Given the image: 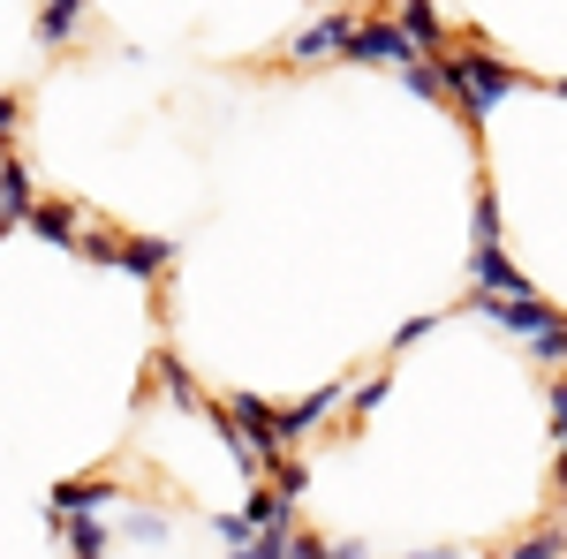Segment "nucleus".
Instances as JSON below:
<instances>
[{
	"instance_id": "1",
	"label": "nucleus",
	"mask_w": 567,
	"mask_h": 559,
	"mask_svg": "<svg viewBox=\"0 0 567 559\" xmlns=\"http://www.w3.org/2000/svg\"><path fill=\"white\" fill-rule=\"evenodd\" d=\"M439 76H446V91H454V114H462L470 130H477L484 114H492V106H499V99L515 91V69H507V61H499L492 45H477V39L454 45V53L439 61Z\"/></svg>"
},
{
	"instance_id": "2",
	"label": "nucleus",
	"mask_w": 567,
	"mask_h": 559,
	"mask_svg": "<svg viewBox=\"0 0 567 559\" xmlns=\"http://www.w3.org/2000/svg\"><path fill=\"white\" fill-rule=\"evenodd\" d=\"M349 61H371V69H416L424 53L401 39V23H393V15H355V31H349Z\"/></svg>"
},
{
	"instance_id": "3",
	"label": "nucleus",
	"mask_w": 567,
	"mask_h": 559,
	"mask_svg": "<svg viewBox=\"0 0 567 559\" xmlns=\"http://www.w3.org/2000/svg\"><path fill=\"white\" fill-rule=\"evenodd\" d=\"M45 515H53V521H106V515H122V484H106V476H84V484H53Z\"/></svg>"
},
{
	"instance_id": "4",
	"label": "nucleus",
	"mask_w": 567,
	"mask_h": 559,
	"mask_svg": "<svg viewBox=\"0 0 567 559\" xmlns=\"http://www.w3.org/2000/svg\"><path fill=\"white\" fill-rule=\"evenodd\" d=\"M393 23H401V39L416 45L424 61H446V53H454V45H446V15H439L432 0H401V8H393Z\"/></svg>"
},
{
	"instance_id": "5",
	"label": "nucleus",
	"mask_w": 567,
	"mask_h": 559,
	"mask_svg": "<svg viewBox=\"0 0 567 559\" xmlns=\"http://www.w3.org/2000/svg\"><path fill=\"white\" fill-rule=\"evenodd\" d=\"M349 31H355L349 8H341V15H318V23H303V31L288 39V61H326V53H349Z\"/></svg>"
},
{
	"instance_id": "6",
	"label": "nucleus",
	"mask_w": 567,
	"mask_h": 559,
	"mask_svg": "<svg viewBox=\"0 0 567 559\" xmlns=\"http://www.w3.org/2000/svg\"><path fill=\"white\" fill-rule=\"evenodd\" d=\"M31 213H39V189H31V167L8 152L0 159V227H31Z\"/></svg>"
},
{
	"instance_id": "7",
	"label": "nucleus",
	"mask_w": 567,
	"mask_h": 559,
	"mask_svg": "<svg viewBox=\"0 0 567 559\" xmlns=\"http://www.w3.org/2000/svg\"><path fill=\"white\" fill-rule=\"evenodd\" d=\"M333 408H341V386H326V393H310V401H296V408H280V454H296Z\"/></svg>"
},
{
	"instance_id": "8",
	"label": "nucleus",
	"mask_w": 567,
	"mask_h": 559,
	"mask_svg": "<svg viewBox=\"0 0 567 559\" xmlns=\"http://www.w3.org/2000/svg\"><path fill=\"white\" fill-rule=\"evenodd\" d=\"M470 280H477V296H499V302L529 296V280L507 265V250H470Z\"/></svg>"
},
{
	"instance_id": "9",
	"label": "nucleus",
	"mask_w": 567,
	"mask_h": 559,
	"mask_svg": "<svg viewBox=\"0 0 567 559\" xmlns=\"http://www.w3.org/2000/svg\"><path fill=\"white\" fill-rule=\"evenodd\" d=\"M31 227H39L45 242H61V250H84V213H76V205H69V197H45L39 213H31Z\"/></svg>"
},
{
	"instance_id": "10",
	"label": "nucleus",
	"mask_w": 567,
	"mask_h": 559,
	"mask_svg": "<svg viewBox=\"0 0 567 559\" xmlns=\"http://www.w3.org/2000/svg\"><path fill=\"white\" fill-rule=\"evenodd\" d=\"M167 265H175V242H159V235H152V242H130V258H122V272H136V280H159Z\"/></svg>"
},
{
	"instance_id": "11",
	"label": "nucleus",
	"mask_w": 567,
	"mask_h": 559,
	"mask_svg": "<svg viewBox=\"0 0 567 559\" xmlns=\"http://www.w3.org/2000/svg\"><path fill=\"white\" fill-rule=\"evenodd\" d=\"M401 91H416V99H432V106H454V91H446V76H439V61L401 69Z\"/></svg>"
},
{
	"instance_id": "12",
	"label": "nucleus",
	"mask_w": 567,
	"mask_h": 559,
	"mask_svg": "<svg viewBox=\"0 0 567 559\" xmlns=\"http://www.w3.org/2000/svg\"><path fill=\"white\" fill-rule=\"evenodd\" d=\"M159 386H167V401H175V408H205V393H197V379L182 371L175 355H159Z\"/></svg>"
},
{
	"instance_id": "13",
	"label": "nucleus",
	"mask_w": 567,
	"mask_h": 559,
	"mask_svg": "<svg viewBox=\"0 0 567 559\" xmlns=\"http://www.w3.org/2000/svg\"><path fill=\"white\" fill-rule=\"evenodd\" d=\"M76 31H84V8H76V0H53V8L39 15V39L45 45H53V39H76Z\"/></svg>"
},
{
	"instance_id": "14",
	"label": "nucleus",
	"mask_w": 567,
	"mask_h": 559,
	"mask_svg": "<svg viewBox=\"0 0 567 559\" xmlns=\"http://www.w3.org/2000/svg\"><path fill=\"white\" fill-rule=\"evenodd\" d=\"M122 537H136V545H159V537H167V515H152V507H122Z\"/></svg>"
},
{
	"instance_id": "15",
	"label": "nucleus",
	"mask_w": 567,
	"mask_h": 559,
	"mask_svg": "<svg viewBox=\"0 0 567 559\" xmlns=\"http://www.w3.org/2000/svg\"><path fill=\"white\" fill-rule=\"evenodd\" d=\"M507 559H567V529H529Z\"/></svg>"
},
{
	"instance_id": "16",
	"label": "nucleus",
	"mask_w": 567,
	"mask_h": 559,
	"mask_svg": "<svg viewBox=\"0 0 567 559\" xmlns=\"http://www.w3.org/2000/svg\"><path fill=\"white\" fill-rule=\"evenodd\" d=\"M84 258L91 265H122V258H130V242H122V235H106V227H91V235H84Z\"/></svg>"
},
{
	"instance_id": "17",
	"label": "nucleus",
	"mask_w": 567,
	"mask_h": 559,
	"mask_svg": "<svg viewBox=\"0 0 567 559\" xmlns=\"http://www.w3.org/2000/svg\"><path fill=\"white\" fill-rule=\"evenodd\" d=\"M379 401H386V371H371V379H355V386H349V408L363 416V424H371V408H379Z\"/></svg>"
},
{
	"instance_id": "18",
	"label": "nucleus",
	"mask_w": 567,
	"mask_h": 559,
	"mask_svg": "<svg viewBox=\"0 0 567 559\" xmlns=\"http://www.w3.org/2000/svg\"><path fill=\"white\" fill-rule=\"evenodd\" d=\"M288 537H243V545H227V559H288Z\"/></svg>"
},
{
	"instance_id": "19",
	"label": "nucleus",
	"mask_w": 567,
	"mask_h": 559,
	"mask_svg": "<svg viewBox=\"0 0 567 559\" xmlns=\"http://www.w3.org/2000/svg\"><path fill=\"white\" fill-rule=\"evenodd\" d=\"M272 491H280L288 507H296V499H303V491H310V476H303V462H296V454H288L280 469H272Z\"/></svg>"
},
{
	"instance_id": "20",
	"label": "nucleus",
	"mask_w": 567,
	"mask_h": 559,
	"mask_svg": "<svg viewBox=\"0 0 567 559\" xmlns=\"http://www.w3.org/2000/svg\"><path fill=\"white\" fill-rule=\"evenodd\" d=\"M16 130H23V99H16V91H0V159H8Z\"/></svg>"
},
{
	"instance_id": "21",
	"label": "nucleus",
	"mask_w": 567,
	"mask_h": 559,
	"mask_svg": "<svg viewBox=\"0 0 567 559\" xmlns=\"http://www.w3.org/2000/svg\"><path fill=\"white\" fill-rule=\"evenodd\" d=\"M477 250H499V205L477 197Z\"/></svg>"
},
{
	"instance_id": "22",
	"label": "nucleus",
	"mask_w": 567,
	"mask_h": 559,
	"mask_svg": "<svg viewBox=\"0 0 567 559\" xmlns=\"http://www.w3.org/2000/svg\"><path fill=\"white\" fill-rule=\"evenodd\" d=\"M553 446L567 454V379H553Z\"/></svg>"
},
{
	"instance_id": "23",
	"label": "nucleus",
	"mask_w": 567,
	"mask_h": 559,
	"mask_svg": "<svg viewBox=\"0 0 567 559\" xmlns=\"http://www.w3.org/2000/svg\"><path fill=\"white\" fill-rule=\"evenodd\" d=\"M333 559H371V545H355V537H341V545H333Z\"/></svg>"
},
{
	"instance_id": "24",
	"label": "nucleus",
	"mask_w": 567,
	"mask_h": 559,
	"mask_svg": "<svg viewBox=\"0 0 567 559\" xmlns=\"http://www.w3.org/2000/svg\"><path fill=\"white\" fill-rule=\"evenodd\" d=\"M409 559H462V552H446V545H432V552H409Z\"/></svg>"
},
{
	"instance_id": "25",
	"label": "nucleus",
	"mask_w": 567,
	"mask_h": 559,
	"mask_svg": "<svg viewBox=\"0 0 567 559\" xmlns=\"http://www.w3.org/2000/svg\"><path fill=\"white\" fill-rule=\"evenodd\" d=\"M484 559H507V552H484Z\"/></svg>"
}]
</instances>
